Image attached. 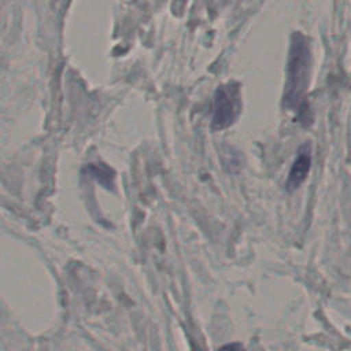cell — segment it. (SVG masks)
Segmentation results:
<instances>
[{"label": "cell", "mask_w": 351, "mask_h": 351, "mask_svg": "<svg viewBox=\"0 0 351 351\" xmlns=\"http://www.w3.org/2000/svg\"><path fill=\"white\" fill-rule=\"evenodd\" d=\"M310 166H311V149H310V144H304L299 149V154L291 167L289 177H288L289 189H296L303 184V181L308 174Z\"/></svg>", "instance_id": "obj_3"}, {"label": "cell", "mask_w": 351, "mask_h": 351, "mask_svg": "<svg viewBox=\"0 0 351 351\" xmlns=\"http://www.w3.org/2000/svg\"><path fill=\"white\" fill-rule=\"evenodd\" d=\"M218 351H241V346L240 344H226L222 348H219Z\"/></svg>", "instance_id": "obj_4"}, {"label": "cell", "mask_w": 351, "mask_h": 351, "mask_svg": "<svg viewBox=\"0 0 351 351\" xmlns=\"http://www.w3.org/2000/svg\"><path fill=\"white\" fill-rule=\"evenodd\" d=\"M237 84H228L218 88L214 97L213 114V126L215 129H225L233 123L237 110Z\"/></svg>", "instance_id": "obj_2"}, {"label": "cell", "mask_w": 351, "mask_h": 351, "mask_svg": "<svg viewBox=\"0 0 351 351\" xmlns=\"http://www.w3.org/2000/svg\"><path fill=\"white\" fill-rule=\"evenodd\" d=\"M310 48L307 40L299 33L293 36L289 52L288 77L284 92V101L291 108H300L304 104V93L308 88Z\"/></svg>", "instance_id": "obj_1"}]
</instances>
